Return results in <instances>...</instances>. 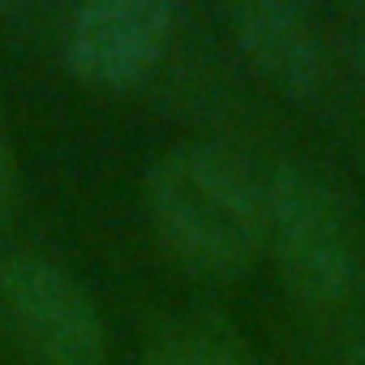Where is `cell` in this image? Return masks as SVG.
<instances>
[{"label":"cell","mask_w":365,"mask_h":365,"mask_svg":"<svg viewBox=\"0 0 365 365\" xmlns=\"http://www.w3.org/2000/svg\"><path fill=\"white\" fill-rule=\"evenodd\" d=\"M267 190V245L279 262L288 292L314 309L339 305L361 279L352 224L335 190L305 163H275Z\"/></svg>","instance_id":"2"},{"label":"cell","mask_w":365,"mask_h":365,"mask_svg":"<svg viewBox=\"0 0 365 365\" xmlns=\"http://www.w3.org/2000/svg\"><path fill=\"white\" fill-rule=\"evenodd\" d=\"M14 185H18L14 150H9V142H5V138H0V220L9 215V202H14Z\"/></svg>","instance_id":"7"},{"label":"cell","mask_w":365,"mask_h":365,"mask_svg":"<svg viewBox=\"0 0 365 365\" xmlns=\"http://www.w3.org/2000/svg\"><path fill=\"white\" fill-rule=\"evenodd\" d=\"M352 69H356V78L365 82V43H352Z\"/></svg>","instance_id":"9"},{"label":"cell","mask_w":365,"mask_h":365,"mask_svg":"<svg viewBox=\"0 0 365 365\" xmlns=\"http://www.w3.org/2000/svg\"><path fill=\"white\" fill-rule=\"evenodd\" d=\"M146 211L163 250L202 275H241L267 245L262 176L228 146L190 142L159 155Z\"/></svg>","instance_id":"1"},{"label":"cell","mask_w":365,"mask_h":365,"mask_svg":"<svg viewBox=\"0 0 365 365\" xmlns=\"http://www.w3.org/2000/svg\"><path fill=\"white\" fill-rule=\"evenodd\" d=\"M176 35L168 0H86L65 22V69L95 91H129L155 73Z\"/></svg>","instance_id":"4"},{"label":"cell","mask_w":365,"mask_h":365,"mask_svg":"<svg viewBox=\"0 0 365 365\" xmlns=\"http://www.w3.org/2000/svg\"><path fill=\"white\" fill-rule=\"evenodd\" d=\"M0 305L39 365H108L103 322L82 284L61 262L39 254L5 258Z\"/></svg>","instance_id":"3"},{"label":"cell","mask_w":365,"mask_h":365,"mask_svg":"<svg viewBox=\"0 0 365 365\" xmlns=\"http://www.w3.org/2000/svg\"><path fill=\"white\" fill-rule=\"evenodd\" d=\"M344 365H365V339H356V344L344 352Z\"/></svg>","instance_id":"8"},{"label":"cell","mask_w":365,"mask_h":365,"mask_svg":"<svg viewBox=\"0 0 365 365\" xmlns=\"http://www.w3.org/2000/svg\"><path fill=\"white\" fill-rule=\"evenodd\" d=\"M232 39L250 69L288 99L318 95L327 78V56L314 22L284 0H250L232 9Z\"/></svg>","instance_id":"5"},{"label":"cell","mask_w":365,"mask_h":365,"mask_svg":"<svg viewBox=\"0 0 365 365\" xmlns=\"http://www.w3.org/2000/svg\"><path fill=\"white\" fill-rule=\"evenodd\" d=\"M146 365H250V356L237 348L232 335L215 327H185L163 335L150 348Z\"/></svg>","instance_id":"6"}]
</instances>
